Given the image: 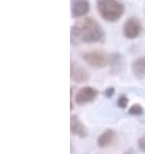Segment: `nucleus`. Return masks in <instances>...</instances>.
<instances>
[{
	"instance_id": "1",
	"label": "nucleus",
	"mask_w": 145,
	"mask_h": 154,
	"mask_svg": "<svg viewBox=\"0 0 145 154\" xmlns=\"http://www.w3.org/2000/svg\"><path fill=\"white\" fill-rule=\"evenodd\" d=\"M71 38L83 43H101L105 39V32L96 20L86 17L71 27Z\"/></svg>"
},
{
	"instance_id": "2",
	"label": "nucleus",
	"mask_w": 145,
	"mask_h": 154,
	"mask_svg": "<svg viewBox=\"0 0 145 154\" xmlns=\"http://www.w3.org/2000/svg\"><path fill=\"white\" fill-rule=\"evenodd\" d=\"M99 14L108 22H117L123 16L125 7L118 0H97Z\"/></svg>"
},
{
	"instance_id": "3",
	"label": "nucleus",
	"mask_w": 145,
	"mask_h": 154,
	"mask_svg": "<svg viewBox=\"0 0 145 154\" xmlns=\"http://www.w3.org/2000/svg\"><path fill=\"white\" fill-rule=\"evenodd\" d=\"M83 60L86 61L89 66L96 67V69H102L106 65H109V56L105 53L99 52V51H91L82 54Z\"/></svg>"
},
{
	"instance_id": "4",
	"label": "nucleus",
	"mask_w": 145,
	"mask_h": 154,
	"mask_svg": "<svg viewBox=\"0 0 145 154\" xmlns=\"http://www.w3.org/2000/svg\"><path fill=\"white\" fill-rule=\"evenodd\" d=\"M141 30H143L141 22L137 18L132 17V18L127 20L125 25H123V35L127 39H136L141 34Z\"/></svg>"
},
{
	"instance_id": "5",
	"label": "nucleus",
	"mask_w": 145,
	"mask_h": 154,
	"mask_svg": "<svg viewBox=\"0 0 145 154\" xmlns=\"http://www.w3.org/2000/svg\"><path fill=\"white\" fill-rule=\"evenodd\" d=\"M99 95V91L93 87H89V85H86V87L80 88L75 95V102L78 105H86L89 104V102L95 101V98Z\"/></svg>"
},
{
	"instance_id": "6",
	"label": "nucleus",
	"mask_w": 145,
	"mask_h": 154,
	"mask_svg": "<svg viewBox=\"0 0 145 154\" xmlns=\"http://www.w3.org/2000/svg\"><path fill=\"white\" fill-rule=\"evenodd\" d=\"M70 76L72 80H75L76 83H84L89 79V72L82 67L78 63L71 62V69H70Z\"/></svg>"
},
{
	"instance_id": "7",
	"label": "nucleus",
	"mask_w": 145,
	"mask_h": 154,
	"mask_svg": "<svg viewBox=\"0 0 145 154\" xmlns=\"http://www.w3.org/2000/svg\"><path fill=\"white\" fill-rule=\"evenodd\" d=\"M70 131H71V135H75L80 139L87 137V135H88L86 126L80 122V119L76 115H71V118H70Z\"/></svg>"
},
{
	"instance_id": "8",
	"label": "nucleus",
	"mask_w": 145,
	"mask_h": 154,
	"mask_svg": "<svg viewBox=\"0 0 145 154\" xmlns=\"http://www.w3.org/2000/svg\"><path fill=\"white\" fill-rule=\"evenodd\" d=\"M89 12L88 0H74L71 3V13L74 17H83Z\"/></svg>"
},
{
	"instance_id": "9",
	"label": "nucleus",
	"mask_w": 145,
	"mask_h": 154,
	"mask_svg": "<svg viewBox=\"0 0 145 154\" xmlns=\"http://www.w3.org/2000/svg\"><path fill=\"white\" fill-rule=\"evenodd\" d=\"M131 69H132V72H134V75H135L137 79L145 78V56H141V57H137V58H136L135 61L132 62Z\"/></svg>"
},
{
	"instance_id": "10",
	"label": "nucleus",
	"mask_w": 145,
	"mask_h": 154,
	"mask_svg": "<svg viewBox=\"0 0 145 154\" xmlns=\"http://www.w3.org/2000/svg\"><path fill=\"white\" fill-rule=\"evenodd\" d=\"M114 139H116V132L113 130H106L99 136V139H97V145H99L100 148L110 146V145L114 143Z\"/></svg>"
},
{
	"instance_id": "11",
	"label": "nucleus",
	"mask_w": 145,
	"mask_h": 154,
	"mask_svg": "<svg viewBox=\"0 0 145 154\" xmlns=\"http://www.w3.org/2000/svg\"><path fill=\"white\" fill-rule=\"evenodd\" d=\"M109 66L112 67L113 74H118L123 67V60L119 53H112L109 54Z\"/></svg>"
},
{
	"instance_id": "12",
	"label": "nucleus",
	"mask_w": 145,
	"mask_h": 154,
	"mask_svg": "<svg viewBox=\"0 0 145 154\" xmlns=\"http://www.w3.org/2000/svg\"><path fill=\"white\" fill-rule=\"evenodd\" d=\"M128 113L131 115H141L144 113V109H143V106L141 105H139V104H134L131 106V108L128 109Z\"/></svg>"
},
{
	"instance_id": "13",
	"label": "nucleus",
	"mask_w": 145,
	"mask_h": 154,
	"mask_svg": "<svg viewBox=\"0 0 145 154\" xmlns=\"http://www.w3.org/2000/svg\"><path fill=\"white\" fill-rule=\"evenodd\" d=\"M117 105H118V108H121V109H127V105H128V97L125 96V95L119 96L118 100H117Z\"/></svg>"
},
{
	"instance_id": "14",
	"label": "nucleus",
	"mask_w": 145,
	"mask_h": 154,
	"mask_svg": "<svg viewBox=\"0 0 145 154\" xmlns=\"http://www.w3.org/2000/svg\"><path fill=\"white\" fill-rule=\"evenodd\" d=\"M137 146H139V149H140V152H144V153H145V136H143V137L139 139Z\"/></svg>"
},
{
	"instance_id": "15",
	"label": "nucleus",
	"mask_w": 145,
	"mask_h": 154,
	"mask_svg": "<svg viewBox=\"0 0 145 154\" xmlns=\"http://www.w3.org/2000/svg\"><path fill=\"white\" fill-rule=\"evenodd\" d=\"M104 95H105V97L110 98V97H112V96L114 95V88H113V87L106 88V89H105V92H104Z\"/></svg>"
},
{
	"instance_id": "16",
	"label": "nucleus",
	"mask_w": 145,
	"mask_h": 154,
	"mask_svg": "<svg viewBox=\"0 0 145 154\" xmlns=\"http://www.w3.org/2000/svg\"><path fill=\"white\" fill-rule=\"evenodd\" d=\"M128 154H131V153H128Z\"/></svg>"
}]
</instances>
